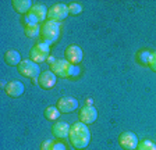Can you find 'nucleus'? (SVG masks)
<instances>
[{"label":"nucleus","instance_id":"nucleus-10","mask_svg":"<svg viewBox=\"0 0 156 150\" xmlns=\"http://www.w3.org/2000/svg\"><path fill=\"white\" fill-rule=\"evenodd\" d=\"M78 100L73 96H64L57 101V108L60 113H73L78 108Z\"/></svg>","mask_w":156,"mask_h":150},{"label":"nucleus","instance_id":"nucleus-24","mask_svg":"<svg viewBox=\"0 0 156 150\" xmlns=\"http://www.w3.org/2000/svg\"><path fill=\"white\" fill-rule=\"evenodd\" d=\"M53 150H67V147H66V145L62 143V142H55Z\"/></svg>","mask_w":156,"mask_h":150},{"label":"nucleus","instance_id":"nucleus-25","mask_svg":"<svg viewBox=\"0 0 156 150\" xmlns=\"http://www.w3.org/2000/svg\"><path fill=\"white\" fill-rule=\"evenodd\" d=\"M92 103H94V100H92V99H87V104L88 106H92Z\"/></svg>","mask_w":156,"mask_h":150},{"label":"nucleus","instance_id":"nucleus-14","mask_svg":"<svg viewBox=\"0 0 156 150\" xmlns=\"http://www.w3.org/2000/svg\"><path fill=\"white\" fill-rule=\"evenodd\" d=\"M70 125L64 121H57L55 125L52 127V132L57 139H66L70 135Z\"/></svg>","mask_w":156,"mask_h":150},{"label":"nucleus","instance_id":"nucleus-21","mask_svg":"<svg viewBox=\"0 0 156 150\" xmlns=\"http://www.w3.org/2000/svg\"><path fill=\"white\" fill-rule=\"evenodd\" d=\"M82 13V4L81 3H70L68 4V14L78 15Z\"/></svg>","mask_w":156,"mask_h":150},{"label":"nucleus","instance_id":"nucleus-8","mask_svg":"<svg viewBox=\"0 0 156 150\" xmlns=\"http://www.w3.org/2000/svg\"><path fill=\"white\" fill-rule=\"evenodd\" d=\"M119 143L124 150H136V147L140 145V140H138V136L134 132L127 131V132H123L119 136Z\"/></svg>","mask_w":156,"mask_h":150},{"label":"nucleus","instance_id":"nucleus-1","mask_svg":"<svg viewBox=\"0 0 156 150\" xmlns=\"http://www.w3.org/2000/svg\"><path fill=\"white\" fill-rule=\"evenodd\" d=\"M68 138H70V142H71V145L75 149L82 150L91 142V131H89L87 124L78 121L74 125H71Z\"/></svg>","mask_w":156,"mask_h":150},{"label":"nucleus","instance_id":"nucleus-15","mask_svg":"<svg viewBox=\"0 0 156 150\" xmlns=\"http://www.w3.org/2000/svg\"><path fill=\"white\" fill-rule=\"evenodd\" d=\"M13 7L17 13L25 14V13H29V11H31V9L34 7V3L31 0H14Z\"/></svg>","mask_w":156,"mask_h":150},{"label":"nucleus","instance_id":"nucleus-22","mask_svg":"<svg viewBox=\"0 0 156 150\" xmlns=\"http://www.w3.org/2000/svg\"><path fill=\"white\" fill-rule=\"evenodd\" d=\"M53 145H55L53 140H45L41 146V150H53Z\"/></svg>","mask_w":156,"mask_h":150},{"label":"nucleus","instance_id":"nucleus-13","mask_svg":"<svg viewBox=\"0 0 156 150\" xmlns=\"http://www.w3.org/2000/svg\"><path fill=\"white\" fill-rule=\"evenodd\" d=\"M25 86L21 81H10L6 85V92L10 97H20L24 93Z\"/></svg>","mask_w":156,"mask_h":150},{"label":"nucleus","instance_id":"nucleus-23","mask_svg":"<svg viewBox=\"0 0 156 150\" xmlns=\"http://www.w3.org/2000/svg\"><path fill=\"white\" fill-rule=\"evenodd\" d=\"M149 67L156 72V52H153V53H152V59H151Z\"/></svg>","mask_w":156,"mask_h":150},{"label":"nucleus","instance_id":"nucleus-6","mask_svg":"<svg viewBox=\"0 0 156 150\" xmlns=\"http://www.w3.org/2000/svg\"><path fill=\"white\" fill-rule=\"evenodd\" d=\"M50 53V46L46 45L45 42H39L31 49V60L35 63H43L46 59H49Z\"/></svg>","mask_w":156,"mask_h":150},{"label":"nucleus","instance_id":"nucleus-17","mask_svg":"<svg viewBox=\"0 0 156 150\" xmlns=\"http://www.w3.org/2000/svg\"><path fill=\"white\" fill-rule=\"evenodd\" d=\"M41 28L42 26L39 24H28V25H25V35L28 38H36L41 35Z\"/></svg>","mask_w":156,"mask_h":150},{"label":"nucleus","instance_id":"nucleus-11","mask_svg":"<svg viewBox=\"0 0 156 150\" xmlns=\"http://www.w3.org/2000/svg\"><path fill=\"white\" fill-rule=\"evenodd\" d=\"M98 118V110L94 106H84V107L80 110V121L84 122V124L89 125L94 124Z\"/></svg>","mask_w":156,"mask_h":150},{"label":"nucleus","instance_id":"nucleus-19","mask_svg":"<svg viewBox=\"0 0 156 150\" xmlns=\"http://www.w3.org/2000/svg\"><path fill=\"white\" fill-rule=\"evenodd\" d=\"M45 117L48 118V120H50V121H56L58 117H60V110H58L57 107L50 106V107H48L45 110Z\"/></svg>","mask_w":156,"mask_h":150},{"label":"nucleus","instance_id":"nucleus-3","mask_svg":"<svg viewBox=\"0 0 156 150\" xmlns=\"http://www.w3.org/2000/svg\"><path fill=\"white\" fill-rule=\"evenodd\" d=\"M41 38H42V42H45L49 46L56 43L60 38V22L50 20L43 22L41 28Z\"/></svg>","mask_w":156,"mask_h":150},{"label":"nucleus","instance_id":"nucleus-9","mask_svg":"<svg viewBox=\"0 0 156 150\" xmlns=\"http://www.w3.org/2000/svg\"><path fill=\"white\" fill-rule=\"evenodd\" d=\"M64 54H66V60L74 65L80 64V63L82 61V59H84V52H82V49L77 45L68 46L67 49H66Z\"/></svg>","mask_w":156,"mask_h":150},{"label":"nucleus","instance_id":"nucleus-12","mask_svg":"<svg viewBox=\"0 0 156 150\" xmlns=\"http://www.w3.org/2000/svg\"><path fill=\"white\" fill-rule=\"evenodd\" d=\"M56 79H57V77L55 75V72L43 71V72H41V75H39L38 84L41 85V88L48 90V89H52L53 86L56 85Z\"/></svg>","mask_w":156,"mask_h":150},{"label":"nucleus","instance_id":"nucleus-18","mask_svg":"<svg viewBox=\"0 0 156 150\" xmlns=\"http://www.w3.org/2000/svg\"><path fill=\"white\" fill-rule=\"evenodd\" d=\"M136 59H138V61H140L141 64L149 65L151 59H152V53H151L149 50H141V52L136 54Z\"/></svg>","mask_w":156,"mask_h":150},{"label":"nucleus","instance_id":"nucleus-4","mask_svg":"<svg viewBox=\"0 0 156 150\" xmlns=\"http://www.w3.org/2000/svg\"><path fill=\"white\" fill-rule=\"evenodd\" d=\"M48 18V10L43 4H35L31 9L28 14L25 17V25L28 24H39V22H46Z\"/></svg>","mask_w":156,"mask_h":150},{"label":"nucleus","instance_id":"nucleus-7","mask_svg":"<svg viewBox=\"0 0 156 150\" xmlns=\"http://www.w3.org/2000/svg\"><path fill=\"white\" fill-rule=\"evenodd\" d=\"M68 17V6L63 3H56L53 4L50 9L48 10V20L50 21H63L64 18Z\"/></svg>","mask_w":156,"mask_h":150},{"label":"nucleus","instance_id":"nucleus-16","mask_svg":"<svg viewBox=\"0 0 156 150\" xmlns=\"http://www.w3.org/2000/svg\"><path fill=\"white\" fill-rule=\"evenodd\" d=\"M4 61L9 65H17V67H18L23 60H21V56H20V53L17 52V50H9V52L4 54Z\"/></svg>","mask_w":156,"mask_h":150},{"label":"nucleus","instance_id":"nucleus-2","mask_svg":"<svg viewBox=\"0 0 156 150\" xmlns=\"http://www.w3.org/2000/svg\"><path fill=\"white\" fill-rule=\"evenodd\" d=\"M50 71L55 72V75L58 78H68V77H77L81 72V70L78 68L77 65L67 61L66 59H60L55 60L50 64Z\"/></svg>","mask_w":156,"mask_h":150},{"label":"nucleus","instance_id":"nucleus-5","mask_svg":"<svg viewBox=\"0 0 156 150\" xmlns=\"http://www.w3.org/2000/svg\"><path fill=\"white\" fill-rule=\"evenodd\" d=\"M18 72L23 77H27V78H31L35 81L36 78H39L41 75V68H39V64L32 60H24L21 61V64L18 65Z\"/></svg>","mask_w":156,"mask_h":150},{"label":"nucleus","instance_id":"nucleus-20","mask_svg":"<svg viewBox=\"0 0 156 150\" xmlns=\"http://www.w3.org/2000/svg\"><path fill=\"white\" fill-rule=\"evenodd\" d=\"M136 150H156V145L149 139H144L142 142H140Z\"/></svg>","mask_w":156,"mask_h":150}]
</instances>
